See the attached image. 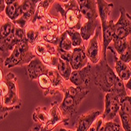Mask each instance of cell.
I'll return each instance as SVG.
<instances>
[{
  "instance_id": "6da1fadb",
  "label": "cell",
  "mask_w": 131,
  "mask_h": 131,
  "mask_svg": "<svg viewBox=\"0 0 131 131\" xmlns=\"http://www.w3.org/2000/svg\"><path fill=\"white\" fill-rule=\"evenodd\" d=\"M1 89V116L0 119L3 120L9 112L14 109H20L22 105L21 99L19 96L17 81L15 74L9 72L0 81Z\"/></svg>"
},
{
  "instance_id": "7a4b0ae2",
  "label": "cell",
  "mask_w": 131,
  "mask_h": 131,
  "mask_svg": "<svg viewBox=\"0 0 131 131\" xmlns=\"http://www.w3.org/2000/svg\"><path fill=\"white\" fill-rule=\"evenodd\" d=\"M61 3H54L55 9L61 14V24L62 33L66 30L80 31L82 25V17L79 6L77 1H61Z\"/></svg>"
},
{
  "instance_id": "3957f363",
  "label": "cell",
  "mask_w": 131,
  "mask_h": 131,
  "mask_svg": "<svg viewBox=\"0 0 131 131\" xmlns=\"http://www.w3.org/2000/svg\"><path fill=\"white\" fill-rule=\"evenodd\" d=\"M81 14L86 19L83 24L79 32L83 40L87 41L91 39L94 35L97 28L100 25L98 22L99 13L97 1L94 0H78L77 1Z\"/></svg>"
},
{
  "instance_id": "277c9868",
  "label": "cell",
  "mask_w": 131,
  "mask_h": 131,
  "mask_svg": "<svg viewBox=\"0 0 131 131\" xmlns=\"http://www.w3.org/2000/svg\"><path fill=\"white\" fill-rule=\"evenodd\" d=\"M63 93L64 98L59 105V108L64 117L70 119L77 112L79 105L87 96L90 93V90L76 87L75 86H69L66 87Z\"/></svg>"
},
{
  "instance_id": "5b68a950",
  "label": "cell",
  "mask_w": 131,
  "mask_h": 131,
  "mask_svg": "<svg viewBox=\"0 0 131 131\" xmlns=\"http://www.w3.org/2000/svg\"><path fill=\"white\" fill-rule=\"evenodd\" d=\"M118 78V75L108 65L106 58L102 57L101 60L95 64L93 82L101 91L106 93H111Z\"/></svg>"
},
{
  "instance_id": "8992f818",
  "label": "cell",
  "mask_w": 131,
  "mask_h": 131,
  "mask_svg": "<svg viewBox=\"0 0 131 131\" xmlns=\"http://www.w3.org/2000/svg\"><path fill=\"white\" fill-rule=\"evenodd\" d=\"M32 46L29 44L27 39L18 43L14 50L7 57L3 62L4 66L11 68L16 66L28 64L35 57L32 52Z\"/></svg>"
},
{
  "instance_id": "52a82bcc",
  "label": "cell",
  "mask_w": 131,
  "mask_h": 131,
  "mask_svg": "<svg viewBox=\"0 0 131 131\" xmlns=\"http://www.w3.org/2000/svg\"><path fill=\"white\" fill-rule=\"evenodd\" d=\"M42 36V41L57 46L59 37L62 33L61 20L52 17L49 14L46 18L37 24Z\"/></svg>"
},
{
  "instance_id": "ba28073f",
  "label": "cell",
  "mask_w": 131,
  "mask_h": 131,
  "mask_svg": "<svg viewBox=\"0 0 131 131\" xmlns=\"http://www.w3.org/2000/svg\"><path fill=\"white\" fill-rule=\"evenodd\" d=\"M40 1L39 0H24L21 1L20 7V17L14 21L15 25L23 29H26L31 19L33 18L37 6Z\"/></svg>"
},
{
  "instance_id": "9c48e42d",
  "label": "cell",
  "mask_w": 131,
  "mask_h": 131,
  "mask_svg": "<svg viewBox=\"0 0 131 131\" xmlns=\"http://www.w3.org/2000/svg\"><path fill=\"white\" fill-rule=\"evenodd\" d=\"M69 81L76 87L89 89L90 83L93 81V71L90 63L80 70L73 71L71 75Z\"/></svg>"
},
{
  "instance_id": "30bf717a",
  "label": "cell",
  "mask_w": 131,
  "mask_h": 131,
  "mask_svg": "<svg viewBox=\"0 0 131 131\" xmlns=\"http://www.w3.org/2000/svg\"><path fill=\"white\" fill-rule=\"evenodd\" d=\"M119 12V18L115 24V38L127 39L131 36V15L124 7H120Z\"/></svg>"
},
{
  "instance_id": "8fae6325",
  "label": "cell",
  "mask_w": 131,
  "mask_h": 131,
  "mask_svg": "<svg viewBox=\"0 0 131 131\" xmlns=\"http://www.w3.org/2000/svg\"><path fill=\"white\" fill-rule=\"evenodd\" d=\"M121 108V99L113 93H107L104 97V111L102 117L106 122L112 121Z\"/></svg>"
},
{
  "instance_id": "7c38bea8",
  "label": "cell",
  "mask_w": 131,
  "mask_h": 131,
  "mask_svg": "<svg viewBox=\"0 0 131 131\" xmlns=\"http://www.w3.org/2000/svg\"><path fill=\"white\" fill-rule=\"evenodd\" d=\"M102 31L101 26L99 25L94 35L90 40L86 48V55L92 64H97L102 58V45L100 39V35Z\"/></svg>"
},
{
  "instance_id": "4fadbf2b",
  "label": "cell",
  "mask_w": 131,
  "mask_h": 131,
  "mask_svg": "<svg viewBox=\"0 0 131 131\" xmlns=\"http://www.w3.org/2000/svg\"><path fill=\"white\" fill-rule=\"evenodd\" d=\"M49 115V121L44 126L42 127L41 131H53L59 124H64L66 126L68 125L70 119L64 117L60 108H59V105L57 101H53L51 104Z\"/></svg>"
},
{
  "instance_id": "5bb4252c",
  "label": "cell",
  "mask_w": 131,
  "mask_h": 131,
  "mask_svg": "<svg viewBox=\"0 0 131 131\" xmlns=\"http://www.w3.org/2000/svg\"><path fill=\"white\" fill-rule=\"evenodd\" d=\"M70 64L73 71L80 70L85 68L89 64V59L86 55V49L85 46L74 48L71 53Z\"/></svg>"
},
{
  "instance_id": "9a60e30c",
  "label": "cell",
  "mask_w": 131,
  "mask_h": 131,
  "mask_svg": "<svg viewBox=\"0 0 131 131\" xmlns=\"http://www.w3.org/2000/svg\"><path fill=\"white\" fill-rule=\"evenodd\" d=\"M49 68V66L46 65L42 62L41 59L39 57H35L27 65V75L31 81L38 79L42 75L47 74Z\"/></svg>"
},
{
  "instance_id": "2e32d148",
  "label": "cell",
  "mask_w": 131,
  "mask_h": 131,
  "mask_svg": "<svg viewBox=\"0 0 131 131\" xmlns=\"http://www.w3.org/2000/svg\"><path fill=\"white\" fill-rule=\"evenodd\" d=\"M101 112L98 110H92L79 116L76 119L75 131H88L98 117L101 116Z\"/></svg>"
},
{
  "instance_id": "e0dca14e",
  "label": "cell",
  "mask_w": 131,
  "mask_h": 131,
  "mask_svg": "<svg viewBox=\"0 0 131 131\" xmlns=\"http://www.w3.org/2000/svg\"><path fill=\"white\" fill-rule=\"evenodd\" d=\"M102 29V57L106 58V53L108 46L115 38V23L113 20H109L101 25Z\"/></svg>"
},
{
  "instance_id": "ac0fdd59",
  "label": "cell",
  "mask_w": 131,
  "mask_h": 131,
  "mask_svg": "<svg viewBox=\"0 0 131 131\" xmlns=\"http://www.w3.org/2000/svg\"><path fill=\"white\" fill-rule=\"evenodd\" d=\"M107 50H110L112 53L113 54L114 57V61L115 63V69L116 71V74L118 77L121 79L123 82L124 81H128L131 78V68L130 66L127 64L125 63L124 61H121L118 57V54L114 50V49L110 46H108V48Z\"/></svg>"
},
{
  "instance_id": "d6986e66",
  "label": "cell",
  "mask_w": 131,
  "mask_h": 131,
  "mask_svg": "<svg viewBox=\"0 0 131 131\" xmlns=\"http://www.w3.org/2000/svg\"><path fill=\"white\" fill-rule=\"evenodd\" d=\"M54 3L55 1H53H53L52 0H42V1H40V3L37 6L35 15L30 23L34 25H36L38 23L42 21L48 14L47 11L49 9V7Z\"/></svg>"
},
{
  "instance_id": "ffe728a7",
  "label": "cell",
  "mask_w": 131,
  "mask_h": 131,
  "mask_svg": "<svg viewBox=\"0 0 131 131\" xmlns=\"http://www.w3.org/2000/svg\"><path fill=\"white\" fill-rule=\"evenodd\" d=\"M5 15L10 20L15 21L20 17V7L21 1L19 0H5Z\"/></svg>"
},
{
  "instance_id": "44dd1931",
  "label": "cell",
  "mask_w": 131,
  "mask_h": 131,
  "mask_svg": "<svg viewBox=\"0 0 131 131\" xmlns=\"http://www.w3.org/2000/svg\"><path fill=\"white\" fill-rule=\"evenodd\" d=\"M97 9L99 13V17L101 19V25H103V24L109 20L108 17L111 14L114 4L106 2L105 0H97Z\"/></svg>"
},
{
  "instance_id": "7402d4cb",
  "label": "cell",
  "mask_w": 131,
  "mask_h": 131,
  "mask_svg": "<svg viewBox=\"0 0 131 131\" xmlns=\"http://www.w3.org/2000/svg\"><path fill=\"white\" fill-rule=\"evenodd\" d=\"M26 31V39L29 44L33 47H35L39 42L42 41V36L39 32V30L37 25H34L29 23V25L25 29Z\"/></svg>"
},
{
  "instance_id": "603a6c76",
  "label": "cell",
  "mask_w": 131,
  "mask_h": 131,
  "mask_svg": "<svg viewBox=\"0 0 131 131\" xmlns=\"http://www.w3.org/2000/svg\"><path fill=\"white\" fill-rule=\"evenodd\" d=\"M37 80L39 86L43 90V94L45 96H54V95L59 93L54 89L51 79L47 75H42Z\"/></svg>"
},
{
  "instance_id": "cb8c5ba5",
  "label": "cell",
  "mask_w": 131,
  "mask_h": 131,
  "mask_svg": "<svg viewBox=\"0 0 131 131\" xmlns=\"http://www.w3.org/2000/svg\"><path fill=\"white\" fill-rule=\"evenodd\" d=\"M16 25L10 20L8 17H5L1 14V27H0V31H1V35H0V39L3 40L9 35H10L14 32L15 29Z\"/></svg>"
},
{
  "instance_id": "d4e9b609",
  "label": "cell",
  "mask_w": 131,
  "mask_h": 131,
  "mask_svg": "<svg viewBox=\"0 0 131 131\" xmlns=\"http://www.w3.org/2000/svg\"><path fill=\"white\" fill-rule=\"evenodd\" d=\"M56 69L58 71V72L60 73V75L65 81L70 79L71 75L73 71L70 63L66 61H64L60 57H58L57 58L56 63Z\"/></svg>"
},
{
  "instance_id": "484cf974",
  "label": "cell",
  "mask_w": 131,
  "mask_h": 131,
  "mask_svg": "<svg viewBox=\"0 0 131 131\" xmlns=\"http://www.w3.org/2000/svg\"><path fill=\"white\" fill-rule=\"evenodd\" d=\"M49 113H47L46 107H36L32 115V119L35 123H39L42 127L44 126L49 121Z\"/></svg>"
},
{
  "instance_id": "4316f807",
  "label": "cell",
  "mask_w": 131,
  "mask_h": 131,
  "mask_svg": "<svg viewBox=\"0 0 131 131\" xmlns=\"http://www.w3.org/2000/svg\"><path fill=\"white\" fill-rule=\"evenodd\" d=\"M73 46L71 41L68 36L67 31H64L59 37L58 43L57 46V52H71L73 50Z\"/></svg>"
},
{
  "instance_id": "83f0119b",
  "label": "cell",
  "mask_w": 131,
  "mask_h": 131,
  "mask_svg": "<svg viewBox=\"0 0 131 131\" xmlns=\"http://www.w3.org/2000/svg\"><path fill=\"white\" fill-rule=\"evenodd\" d=\"M17 45V42L14 38V32L12 33L8 37L4 39L3 40H1V43H0V50H1L2 53H6L9 52H13L16 46Z\"/></svg>"
},
{
  "instance_id": "f1b7e54d",
  "label": "cell",
  "mask_w": 131,
  "mask_h": 131,
  "mask_svg": "<svg viewBox=\"0 0 131 131\" xmlns=\"http://www.w3.org/2000/svg\"><path fill=\"white\" fill-rule=\"evenodd\" d=\"M35 52L36 53L37 56L42 57L45 53H46L47 52H53V53H57V46L46 42H39L36 46H35Z\"/></svg>"
},
{
  "instance_id": "f546056e",
  "label": "cell",
  "mask_w": 131,
  "mask_h": 131,
  "mask_svg": "<svg viewBox=\"0 0 131 131\" xmlns=\"http://www.w3.org/2000/svg\"><path fill=\"white\" fill-rule=\"evenodd\" d=\"M113 46H112L114 50L116 52L118 56L123 54L129 46V38L128 39H118L114 38L113 39Z\"/></svg>"
},
{
  "instance_id": "4dcf8cb0",
  "label": "cell",
  "mask_w": 131,
  "mask_h": 131,
  "mask_svg": "<svg viewBox=\"0 0 131 131\" xmlns=\"http://www.w3.org/2000/svg\"><path fill=\"white\" fill-rule=\"evenodd\" d=\"M68 36L71 41L73 48L79 47L82 46H84L83 44V39L81 36V34L79 31L76 30H66Z\"/></svg>"
},
{
  "instance_id": "1f68e13d",
  "label": "cell",
  "mask_w": 131,
  "mask_h": 131,
  "mask_svg": "<svg viewBox=\"0 0 131 131\" xmlns=\"http://www.w3.org/2000/svg\"><path fill=\"white\" fill-rule=\"evenodd\" d=\"M119 118L122 123V127L124 131H131V116L125 113L122 110L118 112Z\"/></svg>"
},
{
  "instance_id": "d6a6232c",
  "label": "cell",
  "mask_w": 131,
  "mask_h": 131,
  "mask_svg": "<svg viewBox=\"0 0 131 131\" xmlns=\"http://www.w3.org/2000/svg\"><path fill=\"white\" fill-rule=\"evenodd\" d=\"M14 38L17 42V44H18V43L21 42L22 41L26 39V31H25V29L20 28L16 25L15 29L14 31Z\"/></svg>"
},
{
  "instance_id": "836d02e7",
  "label": "cell",
  "mask_w": 131,
  "mask_h": 131,
  "mask_svg": "<svg viewBox=\"0 0 131 131\" xmlns=\"http://www.w3.org/2000/svg\"><path fill=\"white\" fill-rule=\"evenodd\" d=\"M105 124H106V121L104 119L102 115L99 116L98 118L96 120V123L90 129V131H104Z\"/></svg>"
},
{
  "instance_id": "e575fe53",
  "label": "cell",
  "mask_w": 131,
  "mask_h": 131,
  "mask_svg": "<svg viewBox=\"0 0 131 131\" xmlns=\"http://www.w3.org/2000/svg\"><path fill=\"white\" fill-rule=\"evenodd\" d=\"M123 112L128 114L131 116V97L130 96H127L126 98L121 101V108Z\"/></svg>"
},
{
  "instance_id": "d590c367",
  "label": "cell",
  "mask_w": 131,
  "mask_h": 131,
  "mask_svg": "<svg viewBox=\"0 0 131 131\" xmlns=\"http://www.w3.org/2000/svg\"><path fill=\"white\" fill-rule=\"evenodd\" d=\"M118 57L121 61H124L125 63L129 64V62H131V36L129 37V43L128 48L123 54L118 56Z\"/></svg>"
},
{
  "instance_id": "8d00e7d4",
  "label": "cell",
  "mask_w": 131,
  "mask_h": 131,
  "mask_svg": "<svg viewBox=\"0 0 131 131\" xmlns=\"http://www.w3.org/2000/svg\"><path fill=\"white\" fill-rule=\"evenodd\" d=\"M104 131H123L119 124L114 121L106 122Z\"/></svg>"
},
{
  "instance_id": "74e56055",
  "label": "cell",
  "mask_w": 131,
  "mask_h": 131,
  "mask_svg": "<svg viewBox=\"0 0 131 131\" xmlns=\"http://www.w3.org/2000/svg\"><path fill=\"white\" fill-rule=\"evenodd\" d=\"M6 3H5V0H1L0 1V13L3 14V12H5V9H6Z\"/></svg>"
},
{
  "instance_id": "f35d334b",
  "label": "cell",
  "mask_w": 131,
  "mask_h": 131,
  "mask_svg": "<svg viewBox=\"0 0 131 131\" xmlns=\"http://www.w3.org/2000/svg\"><path fill=\"white\" fill-rule=\"evenodd\" d=\"M42 129V126L40 124H36L31 129H29V131H41Z\"/></svg>"
},
{
  "instance_id": "ab89813d",
  "label": "cell",
  "mask_w": 131,
  "mask_h": 131,
  "mask_svg": "<svg viewBox=\"0 0 131 131\" xmlns=\"http://www.w3.org/2000/svg\"><path fill=\"white\" fill-rule=\"evenodd\" d=\"M125 86H126V90H129L130 92H131V78L126 82V83L125 84Z\"/></svg>"
},
{
  "instance_id": "60d3db41",
  "label": "cell",
  "mask_w": 131,
  "mask_h": 131,
  "mask_svg": "<svg viewBox=\"0 0 131 131\" xmlns=\"http://www.w3.org/2000/svg\"><path fill=\"white\" fill-rule=\"evenodd\" d=\"M59 131H74V130H72V129H64V128H61V129H60V130Z\"/></svg>"
}]
</instances>
